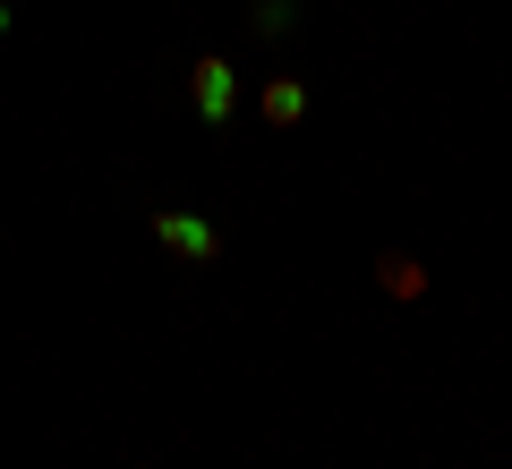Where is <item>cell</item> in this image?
<instances>
[{"instance_id":"cell-1","label":"cell","mask_w":512,"mask_h":469,"mask_svg":"<svg viewBox=\"0 0 512 469\" xmlns=\"http://www.w3.org/2000/svg\"><path fill=\"white\" fill-rule=\"evenodd\" d=\"M154 239H163L171 256H188V265H214V256H222V231H214L205 214H180V205L154 214Z\"/></svg>"},{"instance_id":"cell-2","label":"cell","mask_w":512,"mask_h":469,"mask_svg":"<svg viewBox=\"0 0 512 469\" xmlns=\"http://www.w3.org/2000/svg\"><path fill=\"white\" fill-rule=\"evenodd\" d=\"M188 94H197V120L222 128V120H231V103H239V69H231L222 52H205L197 69H188Z\"/></svg>"},{"instance_id":"cell-3","label":"cell","mask_w":512,"mask_h":469,"mask_svg":"<svg viewBox=\"0 0 512 469\" xmlns=\"http://www.w3.org/2000/svg\"><path fill=\"white\" fill-rule=\"evenodd\" d=\"M256 120L265 128H299L308 120V86H299V77H265V86H256Z\"/></svg>"},{"instance_id":"cell-4","label":"cell","mask_w":512,"mask_h":469,"mask_svg":"<svg viewBox=\"0 0 512 469\" xmlns=\"http://www.w3.org/2000/svg\"><path fill=\"white\" fill-rule=\"evenodd\" d=\"M376 290H384V299H427V265L402 256V248H384L376 256Z\"/></svg>"},{"instance_id":"cell-5","label":"cell","mask_w":512,"mask_h":469,"mask_svg":"<svg viewBox=\"0 0 512 469\" xmlns=\"http://www.w3.org/2000/svg\"><path fill=\"white\" fill-rule=\"evenodd\" d=\"M248 26H256V35H291V26H299V0H256Z\"/></svg>"},{"instance_id":"cell-6","label":"cell","mask_w":512,"mask_h":469,"mask_svg":"<svg viewBox=\"0 0 512 469\" xmlns=\"http://www.w3.org/2000/svg\"><path fill=\"white\" fill-rule=\"evenodd\" d=\"M0 35H9V0H0Z\"/></svg>"}]
</instances>
